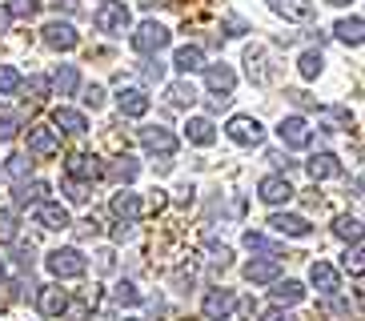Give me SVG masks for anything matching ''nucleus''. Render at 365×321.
<instances>
[{"label": "nucleus", "mask_w": 365, "mask_h": 321, "mask_svg": "<svg viewBox=\"0 0 365 321\" xmlns=\"http://www.w3.org/2000/svg\"><path fill=\"white\" fill-rule=\"evenodd\" d=\"M44 265H48V273H53V277L68 281V277H85L88 261H85V253H81V249H53V253L44 257Z\"/></svg>", "instance_id": "nucleus-2"}, {"label": "nucleus", "mask_w": 365, "mask_h": 321, "mask_svg": "<svg viewBox=\"0 0 365 321\" xmlns=\"http://www.w3.org/2000/svg\"><path fill=\"white\" fill-rule=\"evenodd\" d=\"M333 32H337V36H341L345 44H361L365 41V24H361V16H345V21H337L333 24Z\"/></svg>", "instance_id": "nucleus-29"}, {"label": "nucleus", "mask_w": 365, "mask_h": 321, "mask_svg": "<svg viewBox=\"0 0 365 321\" xmlns=\"http://www.w3.org/2000/svg\"><path fill=\"white\" fill-rule=\"evenodd\" d=\"M273 301L277 305H297V301H305V289H301V281H273Z\"/></svg>", "instance_id": "nucleus-31"}, {"label": "nucleus", "mask_w": 365, "mask_h": 321, "mask_svg": "<svg viewBox=\"0 0 365 321\" xmlns=\"http://www.w3.org/2000/svg\"><path fill=\"white\" fill-rule=\"evenodd\" d=\"M65 313H68V321H88V301H68Z\"/></svg>", "instance_id": "nucleus-42"}, {"label": "nucleus", "mask_w": 365, "mask_h": 321, "mask_svg": "<svg viewBox=\"0 0 365 321\" xmlns=\"http://www.w3.org/2000/svg\"><path fill=\"white\" fill-rule=\"evenodd\" d=\"M289 101L297 108H313V101H309V93H289Z\"/></svg>", "instance_id": "nucleus-51"}, {"label": "nucleus", "mask_w": 365, "mask_h": 321, "mask_svg": "<svg viewBox=\"0 0 365 321\" xmlns=\"http://www.w3.org/2000/svg\"><path fill=\"white\" fill-rule=\"evenodd\" d=\"M4 29H9V12L0 9V32H4Z\"/></svg>", "instance_id": "nucleus-54"}, {"label": "nucleus", "mask_w": 365, "mask_h": 321, "mask_svg": "<svg viewBox=\"0 0 365 321\" xmlns=\"http://www.w3.org/2000/svg\"><path fill=\"white\" fill-rule=\"evenodd\" d=\"M245 68L253 85H269V68H265V49H245Z\"/></svg>", "instance_id": "nucleus-27"}, {"label": "nucleus", "mask_w": 365, "mask_h": 321, "mask_svg": "<svg viewBox=\"0 0 365 321\" xmlns=\"http://www.w3.org/2000/svg\"><path fill=\"white\" fill-rule=\"evenodd\" d=\"M65 177H73V181H101L105 177V165L93 153H73L65 160Z\"/></svg>", "instance_id": "nucleus-7"}, {"label": "nucleus", "mask_w": 365, "mask_h": 321, "mask_svg": "<svg viewBox=\"0 0 365 321\" xmlns=\"http://www.w3.org/2000/svg\"><path fill=\"white\" fill-rule=\"evenodd\" d=\"M322 53H317V49H309V53H301V61H297V68H301V76H305V81H313V76H322Z\"/></svg>", "instance_id": "nucleus-33"}, {"label": "nucleus", "mask_w": 365, "mask_h": 321, "mask_svg": "<svg viewBox=\"0 0 365 321\" xmlns=\"http://www.w3.org/2000/svg\"><path fill=\"white\" fill-rule=\"evenodd\" d=\"M245 245L253 249V253H265V257H281V249L273 245V241H269L265 233H253V229H249V233H245Z\"/></svg>", "instance_id": "nucleus-34"}, {"label": "nucleus", "mask_w": 365, "mask_h": 321, "mask_svg": "<svg viewBox=\"0 0 365 321\" xmlns=\"http://www.w3.org/2000/svg\"><path fill=\"white\" fill-rule=\"evenodd\" d=\"M325 4H337V9H341V4H349V0H325Z\"/></svg>", "instance_id": "nucleus-55"}, {"label": "nucleus", "mask_w": 365, "mask_h": 321, "mask_svg": "<svg viewBox=\"0 0 365 321\" xmlns=\"http://www.w3.org/2000/svg\"><path fill=\"white\" fill-rule=\"evenodd\" d=\"M53 128H61V133H68V137H81V133H88V121H85V113L61 105L53 113Z\"/></svg>", "instance_id": "nucleus-20"}, {"label": "nucleus", "mask_w": 365, "mask_h": 321, "mask_svg": "<svg viewBox=\"0 0 365 321\" xmlns=\"http://www.w3.org/2000/svg\"><path fill=\"white\" fill-rule=\"evenodd\" d=\"M65 197H68L73 205H85L88 197H93V185H88V181H73V177H65Z\"/></svg>", "instance_id": "nucleus-35"}, {"label": "nucleus", "mask_w": 365, "mask_h": 321, "mask_svg": "<svg viewBox=\"0 0 365 321\" xmlns=\"http://www.w3.org/2000/svg\"><path fill=\"white\" fill-rule=\"evenodd\" d=\"M205 85H209V93L221 96V101H229L237 88V73L229 68V64H205Z\"/></svg>", "instance_id": "nucleus-10"}, {"label": "nucleus", "mask_w": 365, "mask_h": 321, "mask_svg": "<svg viewBox=\"0 0 365 321\" xmlns=\"http://www.w3.org/2000/svg\"><path fill=\"white\" fill-rule=\"evenodd\" d=\"M140 76H145V81H161V76H165V64H161V61H145V64H140Z\"/></svg>", "instance_id": "nucleus-43"}, {"label": "nucleus", "mask_w": 365, "mask_h": 321, "mask_svg": "<svg viewBox=\"0 0 365 321\" xmlns=\"http://www.w3.org/2000/svg\"><path fill=\"white\" fill-rule=\"evenodd\" d=\"M16 265H21V269H33V245H21V249H16Z\"/></svg>", "instance_id": "nucleus-48"}, {"label": "nucleus", "mask_w": 365, "mask_h": 321, "mask_svg": "<svg viewBox=\"0 0 365 321\" xmlns=\"http://www.w3.org/2000/svg\"><path fill=\"white\" fill-rule=\"evenodd\" d=\"M29 93H33V101H44V93H48V81H44V76H33V81H29Z\"/></svg>", "instance_id": "nucleus-47"}, {"label": "nucleus", "mask_w": 365, "mask_h": 321, "mask_svg": "<svg viewBox=\"0 0 365 321\" xmlns=\"http://www.w3.org/2000/svg\"><path fill=\"white\" fill-rule=\"evenodd\" d=\"M341 265L349 269L354 277H361V241H354V249H349V253L341 257Z\"/></svg>", "instance_id": "nucleus-41"}, {"label": "nucleus", "mask_w": 365, "mask_h": 321, "mask_svg": "<svg viewBox=\"0 0 365 321\" xmlns=\"http://www.w3.org/2000/svg\"><path fill=\"white\" fill-rule=\"evenodd\" d=\"M225 36H245V32H249V24L245 21H241V16H229V21H225Z\"/></svg>", "instance_id": "nucleus-46"}, {"label": "nucleus", "mask_w": 365, "mask_h": 321, "mask_svg": "<svg viewBox=\"0 0 365 321\" xmlns=\"http://www.w3.org/2000/svg\"><path fill=\"white\" fill-rule=\"evenodd\" d=\"M277 137H281L285 149H309V145H313V128H309V121H305V117H285L277 125Z\"/></svg>", "instance_id": "nucleus-5"}, {"label": "nucleus", "mask_w": 365, "mask_h": 321, "mask_svg": "<svg viewBox=\"0 0 365 321\" xmlns=\"http://www.w3.org/2000/svg\"><path fill=\"white\" fill-rule=\"evenodd\" d=\"M29 165H33V160L24 157V153H16V157H9V160H4V177H12V181H21L24 173H29Z\"/></svg>", "instance_id": "nucleus-38"}, {"label": "nucleus", "mask_w": 365, "mask_h": 321, "mask_svg": "<svg viewBox=\"0 0 365 321\" xmlns=\"http://www.w3.org/2000/svg\"><path fill=\"white\" fill-rule=\"evenodd\" d=\"M68 305V293L61 285H41L36 289V310L44 313V317H61Z\"/></svg>", "instance_id": "nucleus-13"}, {"label": "nucleus", "mask_w": 365, "mask_h": 321, "mask_svg": "<svg viewBox=\"0 0 365 321\" xmlns=\"http://www.w3.org/2000/svg\"><path fill=\"white\" fill-rule=\"evenodd\" d=\"M233 310H237V293H233V289H209L205 301H201L205 321H225Z\"/></svg>", "instance_id": "nucleus-8"}, {"label": "nucleus", "mask_w": 365, "mask_h": 321, "mask_svg": "<svg viewBox=\"0 0 365 321\" xmlns=\"http://www.w3.org/2000/svg\"><path fill=\"white\" fill-rule=\"evenodd\" d=\"M113 301H117V305H140V289L133 285V281H120V285L113 289Z\"/></svg>", "instance_id": "nucleus-37"}, {"label": "nucleus", "mask_w": 365, "mask_h": 321, "mask_svg": "<svg viewBox=\"0 0 365 321\" xmlns=\"http://www.w3.org/2000/svg\"><path fill=\"white\" fill-rule=\"evenodd\" d=\"M16 128H21V121L4 117V121H0V141H12V137H16Z\"/></svg>", "instance_id": "nucleus-45"}, {"label": "nucleus", "mask_w": 365, "mask_h": 321, "mask_svg": "<svg viewBox=\"0 0 365 321\" xmlns=\"http://www.w3.org/2000/svg\"><path fill=\"white\" fill-rule=\"evenodd\" d=\"M36 9H41V0H9V16H21V21L36 16Z\"/></svg>", "instance_id": "nucleus-39"}, {"label": "nucleus", "mask_w": 365, "mask_h": 321, "mask_svg": "<svg viewBox=\"0 0 365 321\" xmlns=\"http://www.w3.org/2000/svg\"><path fill=\"white\" fill-rule=\"evenodd\" d=\"M24 81H21V73L12 68V64H0V96H12L16 88H21Z\"/></svg>", "instance_id": "nucleus-36"}, {"label": "nucleus", "mask_w": 365, "mask_h": 321, "mask_svg": "<svg viewBox=\"0 0 365 321\" xmlns=\"http://www.w3.org/2000/svg\"><path fill=\"white\" fill-rule=\"evenodd\" d=\"M44 193H48V185H44V181H16V189H12V205H16V209L41 205Z\"/></svg>", "instance_id": "nucleus-22"}, {"label": "nucleus", "mask_w": 365, "mask_h": 321, "mask_svg": "<svg viewBox=\"0 0 365 321\" xmlns=\"http://www.w3.org/2000/svg\"><path fill=\"white\" fill-rule=\"evenodd\" d=\"M93 21H97V29L108 32V36H125L133 16H129V9H125V0H101V9L93 12Z\"/></svg>", "instance_id": "nucleus-1"}, {"label": "nucleus", "mask_w": 365, "mask_h": 321, "mask_svg": "<svg viewBox=\"0 0 365 321\" xmlns=\"http://www.w3.org/2000/svg\"><path fill=\"white\" fill-rule=\"evenodd\" d=\"M36 225H41V229H68V225H73V217H68L65 205L41 201V205H36Z\"/></svg>", "instance_id": "nucleus-14"}, {"label": "nucleus", "mask_w": 365, "mask_h": 321, "mask_svg": "<svg viewBox=\"0 0 365 321\" xmlns=\"http://www.w3.org/2000/svg\"><path fill=\"white\" fill-rule=\"evenodd\" d=\"M137 173H140V165L129 157V153H125V157H117L113 165H105V177H113V181H125V185L137 181Z\"/></svg>", "instance_id": "nucleus-26"}, {"label": "nucleus", "mask_w": 365, "mask_h": 321, "mask_svg": "<svg viewBox=\"0 0 365 321\" xmlns=\"http://www.w3.org/2000/svg\"><path fill=\"white\" fill-rule=\"evenodd\" d=\"M333 233L341 237V241H361V221H357V217H337V221H333Z\"/></svg>", "instance_id": "nucleus-32"}, {"label": "nucleus", "mask_w": 365, "mask_h": 321, "mask_svg": "<svg viewBox=\"0 0 365 321\" xmlns=\"http://www.w3.org/2000/svg\"><path fill=\"white\" fill-rule=\"evenodd\" d=\"M140 197L137 193H129V189H120V193H113V217H120V221H133L137 225L140 221Z\"/></svg>", "instance_id": "nucleus-18"}, {"label": "nucleus", "mask_w": 365, "mask_h": 321, "mask_svg": "<svg viewBox=\"0 0 365 321\" xmlns=\"http://www.w3.org/2000/svg\"><path fill=\"white\" fill-rule=\"evenodd\" d=\"M101 261H97V273H108V269H113V253H97Z\"/></svg>", "instance_id": "nucleus-53"}, {"label": "nucleus", "mask_w": 365, "mask_h": 321, "mask_svg": "<svg viewBox=\"0 0 365 321\" xmlns=\"http://www.w3.org/2000/svg\"><path fill=\"white\" fill-rule=\"evenodd\" d=\"M261 321H297V317L285 313V310H265V313H261Z\"/></svg>", "instance_id": "nucleus-49"}, {"label": "nucleus", "mask_w": 365, "mask_h": 321, "mask_svg": "<svg viewBox=\"0 0 365 321\" xmlns=\"http://www.w3.org/2000/svg\"><path fill=\"white\" fill-rule=\"evenodd\" d=\"M309 281L317 285V293H325V297H333L337 285H341V281H337V269H333L329 261H313V265H309Z\"/></svg>", "instance_id": "nucleus-19"}, {"label": "nucleus", "mask_w": 365, "mask_h": 321, "mask_svg": "<svg viewBox=\"0 0 365 321\" xmlns=\"http://www.w3.org/2000/svg\"><path fill=\"white\" fill-rule=\"evenodd\" d=\"M269 9L285 21H313V0H269Z\"/></svg>", "instance_id": "nucleus-23"}, {"label": "nucleus", "mask_w": 365, "mask_h": 321, "mask_svg": "<svg viewBox=\"0 0 365 321\" xmlns=\"http://www.w3.org/2000/svg\"><path fill=\"white\" fill-rule=\"evenodd\" d=\"M133 41V49H137L140 56H157L161 49H169V41H173V32L165 29V24H157V21H145L137 32L129 36Z\"/></svg>", "instance_id": "nucleus-3"}, {"label": "nucleus", "mask_w": 365, "mask_h": 321, "mask_svg": "<svg viewBox=\"0 0 365 321\" xmlns=\"http://www.w3.org/2000/svg\"><path fill=\"white\" fill-rule=\"evenodd\" d=\"M76 85H81V73H76V64H61V68L53 73V88H56L61 96H73Z\"/></svg>", "instance_id": "nucleus-28"}, {"label": "nucleus", "mask_w": 365, "mask_h": 321, "mask_svg": "<svg viewBox=\"0 0 365 321\" xmlns=\"http://www.w3.org/2000/svg\"><path fill=\"white\" fill-rule=\"evenodd\" d=\"M309 177L313 181H333V177H341V160L333 157V153H317V157H309Z\"/></svg>", "instance_id": "nucleus-21"}, {"label": "nucleus", "mask_w": 365, "mask_h": 321, "mask_svg": "<svg viewBox=\"0 0 365 321\" xmlns=\"http://www.w3.org/2000/svg\"><path fill=\"white\" fill-rule=\"evenodd\" d=\"M257 197L265 205H289L293 197H297V189L289 185V177H277V173H273V177H261L257 181Z\"/></svg>", "instance_id": "nucleus-9"}, {"label": "nucleus", "mask_w": 365, "mask_h": 321, "mask_svg": "<svg viewBox=\"0 0 365 321\" xmlns=\"http://www.w3.org/2000/svg\"><path fill=\"white\" fill-rule=\"evenodd\" d=\"M269 229L281 233V237H309L313 225L305 221V217H297V213H273L269 217Z\"/></svg>", "instance_id": "nucleus-15"}, {"label": "nucleus", "mask_w": 365, "mask_h": 321, "mask_svg": "<svg viewBox=\"0 0 365 321\" xmlns=\"http://www.w3.org/2000/svg\"><path fill=\"white\" fill-rule=\"evenodd\" d=\"M41 41L48 44V49H56V53H73L76 44H81V36H76V29L68 21H48L41 29Z\"/></svg>", "instance_id": "nucleus-6"}, {"label": "nucleus", "mask_w": 365, "mask_h": 321, "mask_svg": "<svg viewBox=\"0 0 365 321\" xmlns=\"http://www.w3.org/2000/svg\"><path fill=\"white\" fill-rule=\"evenodd\" d=\"M269 160H273V165H277V169H289V165H293V160L285 157V153H269Z\"/></svg>", "instance_id": "nucleus-52"}, {"label": "nucleus", "mask_w": 365, "mask_h": 321, "mask_svg": "<svg viewBox=\"0 0 365 321\" xmlns=\"http://www.w3.org/2000/svg\"><path fill=\"white\" fill-rule=\"evenodd\" d=\"M209 249H213V257L221 261V265H229V257H233V253H229V245H217V241H209Z\"/></svg>", "instance_id": "nucleus-50"}, {"label": "nucleus", "mask_w": 365, "mask_h": 321, "mask_svg": "<svg viewBox=\"0 0 365 321\" xmlns=\"http://www.w3.org/2000/svg\"><path fill=\"white\" fill-rule=\"evenodd\" d=\"M229 141H237V145H261V137H265V128H261L257 117H233L225 125Z\"/></svg>", "instance_id": "nucleus-11"}, {"label": "nucleus", "mask_w": 365, "mask_h": 321, "mask_svg": "<svg viewBox=\"0 0 365 321\" xmlns=\"http://www.w3.org/2000/svg\"><path fill=\"white\" fill-rule=\"evenodd\" d=\"M0 277H4V261H0Z\"/></svg>", "instance_id": "nucleus-56"}, {"label": "nucleus", "mask_w": 365, "mask_h": 321, "mask_svg": "<svg viewBox=\"0 0 365 321\" xmlns=\"http://www.w3.org/2000/svg\"><path fill=\"white\" fill-rule=\"evenodd\" d=\"M185 133H189V141H193V145H201V149H205V145H213V141H217V125H213V121H209V117H193V121H189V128H185Z\"/></svg>", "instance_id": "nucleus-25"}, {"label": "nucleus", "mask_w": 365, "mask_h": 321, "mask_svg": "<svg viewBox=\"0 0 365 321\" xmlns=\"http://www.w3.org/2000/svg\"><path fill=\"white\" fill-rule=\"evenodd\" d=\"M0 241H16V213L0 209Z\"/></svg>", "instance_id": "nucleus-40"}, {"label": "nucleus", "mask_w": 365, "mask_h": 321, "mask_svg": "<svg viewBox=\"0 0 365 321\" xmlns=\"http://www.w3.org/2000/svg\"><path fill=\"white\" fill-rule=\"evenodd\" d=\"M140 145H145V153L169 160L173 153H177V133L165 128V125H149V128H140Z\"/></svg>", "instance_id": "nucleus-4"}, {"label": "nucleus", "mask_w": 365, "mask_h": 321, "mask_svg": "<svg viewBox=\"0 0 365 321\" xmlns=\"http://www.w3.org/2000/svg\"><path fill=\"white\" fill-rule=\"evenodd\" d=\"M117 108H120V117H145L149 113V96L140 93V88H120L117 93Z\"/></svg>", "instance_id": "nucleus-17"}, {"label": "nucleus", "mask_w": 365, "mask_h": 321, "mask_svg": "<svg viewBox=\"0 0 365 321\" xmlns=\"http://www.w3.org/2000/svg\"><path fill=\"white\" fill-rule=\"evenodd\" d=\"M29 153H33V157H56V153H61L56 128H44V125L29 128Z\"/></svg>", "instance_id": "nucleus-12"}, {"label": "nucleus", "mask_w": 365, "mask_h": 321, "mask_svg": "<svg viewBox=\"0 0 365 321\" xmlns=\"http://www.w3.org/2000/svg\"><path fill=\"white\" fill-rule=\"evenodd\" d=\"M85 105H88V108H101V105H105V88H101V85H88V88H85Z\"/></svg>", "instance_id": "nucleus-44"}, {"label": "nucleus", "mask_w": 365, "mask_h": 321, "mask_svg": "<svg viewBox=\"0 0 365 321\" xmlns=\"http://www.w3.org/2000/svg\"><path fill=\"white\" fill-rule=\"evenodd\" d=\"M277 273H281L277 257H261V261H249V265H245V281H249V285H273Z\"/></svg>", "instance_id": "nucleus-16"}, {"label": "nucleus", "mask_w": 365, "mask_h": 321, "mask_svg": "<svg viewBox=\"0 0 365 321\" xmlns=\"http://www.w3.org/2000/svg\"><path fill=\"white\" fill-rule=\"evenodd\" d=\"M165 96H169L173 108H193V105H197V88L189 85V81H173Z\"/></svg>", "instance_id": "nucleus-30"}, {"label": "nucleus", "mask_w": 365, "mask_h": 321, "mask_svg": "<svg viewBox=\"0 0 365 321\" xmlns=\"http://www.w3.org/2000/svg\"><path fill=\"white\" fill-rule=\"evenodd\" d=\"M173 68H177L181 76L197 73V68H205V53L197 49V44H185V49H177V53H173Z\"/></svg>", "instance_id": "nucleus-24"}]
</instances>
